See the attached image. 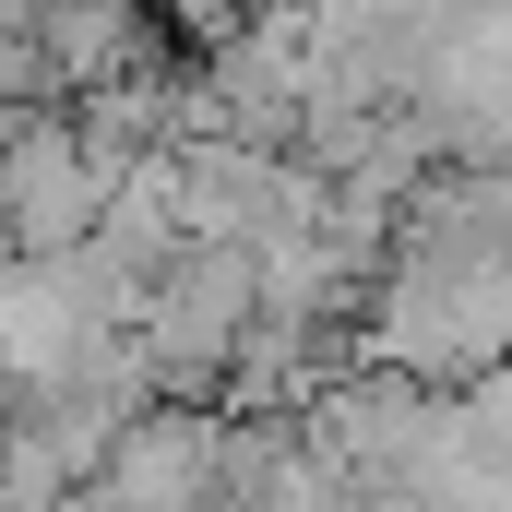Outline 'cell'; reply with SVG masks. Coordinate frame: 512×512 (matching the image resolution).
<instances>
[{
  "instance_id": "1",
  "label": "cell",
  "mask_w": 512,
  "mask_h": 512,
  "mask_svg": "<svg viewBox=\"0 0 512 512\" xmlns=\"http://www.w3.org/2000/svg\"><path fill=\"white\" fill-rule=\"evenodd\" d=\"M96 191H108V167L84 155V131L60 120V108L0 120V239H12V262L72 251L96 227Z\"/></svg>"
},
{
  "instance_id": "2",
  "label": "cell",
  "mask_w": 512,
  "mask_h": 512,
  "mask_svg": "<svg viewBox=\"0 0 512 512\" xmlns=\"http://www.w3.org/2000/svg\"><path fill=\"white\" fill-rule=\"evenodd\" d=\"M24 36H36V60H48V84H60V96L120 84L131 60H155V12H143V0H48Z\"/></svg>"
},
{
  "instance_id": "3",
  "label": "cell",
  "mask_w": 512,
  "mask_h": 512,
  "mask_svg": "<svg viewBox=\"0 0 512 512\" xmlns=\"http://www.w3.org/2000/svg\"><path fill=\"white\" fill-rule=\"evenodd\" d=\"M60 84H48V60H36V36H0V120L12 108H48Z\"/></svg>"
},
{
  "instance_id": "4",
  "label": "cell",
  "mask_w": 512,
  "mask_h": 512,
  "mask_svg": "<svg viewBox=\"0 0 512 512\" xmlns=\"http://www.w3.org/2000/svg\"><path fill=\"white\" fill-rule=\"evenodd\" d=\"M143 12H167L179 36H203V48H215V36H227V24H239L251 0H143Z\"/></svg>"
},
{
  "instance_id": "5",
  "label": "cell",
  "mask_w": 512,
  "mask_h": 512,
  "mask_svg": "<svg viewBox=\"0 0 512 512\" xmlns=\"http://www.w3.org/2000/svg\"><path fill=\"white\" fill-rule=\"evenodd\" d=\"M36 12H48V0H0V36H24V24H36Z\"/></svg>"
}]
</instances>
